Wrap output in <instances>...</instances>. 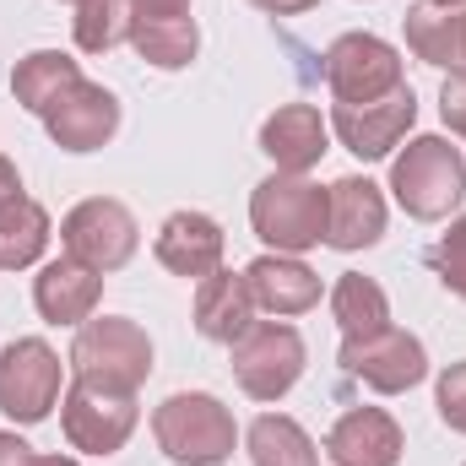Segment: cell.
<instances>
[{
  "label": "cell",
  "instance_id": "obj_1",
  "mask_svg": "<svg viewBox=\"0 0 466 466\" xmlns=\"http://www.w3.org/2000/svg\"><path fill=\"white\" fill-rule=\"evenodd\" d=\"M390 196L418 223L451 218L466 201V157L445 136H412L407 152L390 157Z\"/></svg>",
  "mask_w": 466,
  "mask_h": 466
},
{
  "label": "cell",
  "instance_id": "obj_2",
  "mask_svg": "<svg viewBox=\"0 0 466 466\" xmlns=\"http://www.w3.org/2000/svg\"><path fill=\"white\" fill-rule=\"evenodd\" d=\"M152 434L157 451L179 466H223L238 445V423L233 412L207 396V390H179L152 412Z\"/></svg>",
  "mask_w": 466,
  "mask_h": 466
},
{
  "label": "cell",
  "instance_id": "obj_3",
  "mask_svg": "<svg viewBox=\"0 0 466 466\" xmlns=\"http://www.w3.org/2000/svg\"><path fill=\"white\" fill-rule=\"evenodd\" d=\"M249 228L277 255H304L326 244V190L304 174H271L249 196Z\"/></svg>",
  "mask_w": 466,
  "mask_h": 466
},
{
  "label": "cell",
  "instance_id": "obj_4",
  "mask_svg": "<svg viewBox=\"0 0 466 466\" xmlns=\"http://www.w3.org/2000/svg\"><path fill=\"white\" fill-rule=\"evenodd\" d=\"M71 369H76V380H93L104 390H130L136 396L147 385V374H152V342L125 315H93L87 326H76Z\"/></svg>",
  "mask_w": 466,
  "mask_h": 466
},
{
  "label": "cell",
  "instance_id": "obj_5",
  "mask_svg": "<svg viewBox=\"0 0 466 466\" xmlns=\"http://www.w3.org/2000/svg\"><path fill=\"white\" fill-rule=\"evenodd\" d=\"M228 352H233V380H238V390L255 396V401H282V396L299 385L304 363H309L304 337H299L288 320H255Z\"/></svg>",
  "mask_w": 466,
  "mask_h": 466
},
{
  "label": "cell",
  "instance_id": "obj_6",
  "mask_svg": "<svg viewBox=\"0 0 466 466\" xmlns=\"http://www.w3.org/2000/svg\"><path fill=\"white\" fill-rule=\"evenodd\" d=\"M60 352L44 337H16L0 348V412L11 423H44L60 407Z\"/></svg>",
  "mask_w": 466,
  "mask_h": 466
},
{
  "label": "cell",
  "instance_id": "obj_7",
  "mask_svg": "<svg viewBox=\"0 0 466 466\" xmlns=\"http://www.w3.org/2000/svg\"><path fill=\"white\" fill-rule=\"evenodd\" d=\"M136 396L130 390H104L93 380H71L60 396V429L71 440V451L82 456H115L125 440L136 434Z\"/></svg>",
  "mask_w": 466,
  "mask_h": 466
},
{
  "label": "cell",
  "instance_id": "obj_8",
  "mask_svg": "<svg viewBox=\"0 0 466 466\" xmlns=\"http://www.w3.org/2000/svg\"><path fill=\"white\" fill-rule=\"evenodd\" d=\"M60 244L71 260L93 266V271H119L136 244H141V228L130 218V207L115 201V196H93V201H76L66 218H60Z\"/></svg>",
  "mask_w": 466,
  "mask_h": 466
},
{
  "label": "cell",
  "instance_id": "obj_9",
  "mask_svg": "<svg viewBox=\"0 0 466 466\" xmlns=\"http://www.w3.org/2000/svg\"><path fill=\"white\" fill-rule=\"evenodd\" d=\"M326 87L337 104H374L401 87V49L374 33H342L326 49Z\"/></svg>",
  "mask_w": 466,
  "mask_h": 466
},
{
  "label": "cell",
  "instance_id": "obj_10",
  "mask_svg": "<svg viewBox=\"0 0 466 466\" xmlns=\"http://www.w3.org/2000/svg\"><path fill=\"white\" fill-rule=\"evenodd\" d=\"M342 369L352 380H363L369 390L380 396H401L412 385L429 380V348L412 337V331H374V337H358V342H342Z\"/></svg>",
  "mask_w": 466,
  "mask_h": 466
},
{
  "label": "cell",
  "instance_id": "obj_11",
  "mask_svg": "<svg viewBox=\"0 0 466 466\" xmlns=\"http://www.w3.org/2000/svg\"><path fill=\"white\" fill-rule=\"evenodd\" d=\"M412 125H418V98H412L407 82H401L390 98H374V104H337V109H331V136L348 147L352 157H363V163L390 157Z\"/></svg>",
  "mask_w": 466,
  "mask_h": 466
},
{
  "label": "cell",
  "instance_id": "obj_12",
  "mask_svg": "<svg viewBox=\"0 0 466 466\" xmlns=\"http://www.w3.org/2000/svg\"><path fill=\"white\" fill-rule=\"evenodd\" d=\"M44 130H49V141L60 147V152H98V147H109L119 130V98L109 87H98V82H76L49 115H44Z\"/></svg>",
  "mask_w": 466,
  "mask_h": 466
},
{
  "label": "cell",
  "instance_id": "obj_13",
  "mask_svg": "<svg viewBox=\"0 0 466 466\" xmlns=\"http://www.w3.org/2000/svg\"><path fill=\"white\" fill-rule=\"evenodd\" d=\"M98 299H104V271H93L71 255L38 266V277H33V304L49 326H87L98 315Z\"/></svg>",
  "mask_w": 466,
  "mask_h": 466
},
{
  "label": "cell",
  "instance_id": "obj_14",
  "mask_svg": "<svg viewBox=\"0 0 466 466\" xmlns=\"http://www.w3.org/2000/svg\"><path fill=\"white\" fill-rule=\"evenodd\" d=\"M223 228H218V218H207V212H174L157 238H152V255H157V266L163 271H174V277H185V282H201V277H212L218 266H223Z\"/></svg>",
  "mask_w": 466,
  "mask_h": 466
},
{
  "label": "cell",
  "instance_id": "obj_15",
  "mask_svg": "<svg viewBox=\"0 0 466 466\" xmlns=\"http://www.w3.org/2000/svg\"><path fill=\"white\" fill-rule=\"evenodd\" d=\"M380 233H385V196H380V185L363 179V174L337 179L326 190V244L352 255V249L380 244Z\"/></svg>",
  "mask_w": 466,
  "mask_h": 466
},
{
  "label": "cell",
  "instance_id": "obj_16",
  "mask_svg": "<svg viewBox=\"0 0 466 466\" xmlns=\"http://www.w3.org/2000/svg\"><path fill=\"white\" fill-rule=\"evenodd\" d=\"M260 152L277 163V174H309L331 152V125L315 104H282L260 125Z\"/></svg>",
  "mask_w": 466,
  "mask_h": 466
},
{
  "label": "cell",
  "instance_id": "obj_17",
  "mask_svg": "<svg viewBox=\"0 0 466 466\" xmlns=\"http://www.w3.org/2000/svg\"><path fill=\"white\" fill-rule=\"evenodd\" d=\"M401 451L407 440L385 407H352L326 434V456L337 466H401Z\"/></svg>",
  "mask_w": 466,
  "mask_h": 466
},
{
  "label": "cell",
  "instance_id": "obj_18",
  "mask_svg": "<svg viewBox=\"0 0 466 466\" xmlns=\"http://www.w3.org/2000/svg\"><path fill=\"white\" fill-rule=\"evenodd\" d=\"M244 282H249L255 309H266L277 320H293V315H304V309L320 304V277L299 255H277L271 249V255H260V260L244 266Z\"/></svg>",
  "mask_w": 466,
  "mask_h": 466
},
{
  "label": "cell",
  "instance_id": "obj_19",
  "mask_svg": "<svg viewBox=\"0 0 466 466\" xmlns=\"http://www.w3.org/2000/svg\"><path fill=\"white\" fill-rule=\"evenodd\" d=\"M249 326H255V299H249L244 271L218 266L212 277H201V282H196V331H201L207 342L233 348Z\"/></svg>",
  "mask_w": 466,
  "mask_h": 466
},
{
  "label": "cell",
  "instance_id": "obj_20",
  "mask_svg": "<svg viewBox=\"0 0 466 466\" xmlns=\"http://www.w3.org/2000/svg\"><path fill=\"white\" fill-rule=\"evenodd\" d=\"M76 82H82V66H76L71 55H60V49H33V55L16 60V71H11V98H16L27 115L44 119Z\"/></svg>",
  "mask_w": 466,
  "mask_h": 466
},
{
  "label": "cell",
  "instance_id": "obj_21",
  "mask_svg": "<svg viewBox=\"0 0 466 466\" xmlns=\"http://www.w3.org/2000/svg\"><path fill=\"white\" fill-rule=\"evenodd\" d=\"M125 44L157 71H185L201 49V27L196 16H130Z\"/></svg>",
  "mask_w": 466,
  "mask_h": 466
},
{
  "label": "cell",
  "instance_id": "obj_22",
  "mask_svg": "<svg viewBox=\"0 0 466 466\" xmlns=\"http://www.w3.org/2000/svg\"><path fill=\"white\" fill-rule=\"evenodd\" d=\"M407 49L423 66L461 71V5H429V0H418L407 11Z\"/></svg>",
  "mask_w": 466,
  "mask_h": 466
},
{
  "label": "cell",
  "instance_id": "obj_23",
  "mask_svg": "<svg viewBox=\"0 0 466 466\" xmlns=\"http://www.w3.org/2000/svg\"><path fill=\"white\" fill-rule=\"evenodd\" d=\"M244 451H249V466H320L315 440L288 412H260L244 434Z\"/></svg>",
  "mask_w": 466,
  "mask_h": 466
},
{
  "label": "cell",
  "instance_id": "obj_24",
  "mask_svg": "<svg viewBox=\"0 0 466 466\" xmlns=\"http://www.w3.org/2000/svg\"><path fill=\"white\" fill-rule=\"evenodd\" d=\"M331 315L342 326V342H358V337H374L390 326V299L374 277L363 271H342L337 288H331Z\"/></svg>",
  "mask_w": 466,
  "mask_h": 466
},
{
  "label": "cell",
  "instance_id": "obj_25",
  "mask_svg": "<svg viewBox=\"0 0 466 466\" xmlns=\"http://www.w3.org/2000/svg\"><path fill=\"white\" fill-rule=\"evenodd\" d=\"M49 212L33 196H16L0 207V271H27L49 249Z\"/></svg>",
  "mask_w": 466,
  "mask_h": 466
},
{
  "label": "cell",
  "instance_id": "obj_26",
  "mask_svg": "<svg viewBox=\"0 0 466 466\" xmlns=\"http://www.w3.org/2000/svg\"><path fill=\"white\" fill-rule=\"evenodd\" d=\"M71 33H76L82 55H109L130 33V5L125 0H82L76 16H71Z\"/></svg>",
  "mask_w": 466,
  "mask_h": 466
},
{
  "label": "cell",
  "instance_id": "obj_27",
  "mask_svg": "<svg viewBox=\"0 0 466 466\" xmlns=\"http://www.w3.org/2000/svg\"><path fill=\"white\" fill-rule=\"evenodd\" d=\"M434 271H440V282H445L456 299H466V212L440 233V244H434Z\"/></svg>",
  "mask_w": 466,
  "mask_h": 466
},
{
  "label": "cell",
  "instance_id": "obj_28",
  "mask_svg": "<svg viewBox=\"0 0 466 466\" xmlns=\"http://www.w3.org/2000/svg\"><path fill=\"white\" fill-rule=\"evenodd\" d=\"M434 407H440V418H445L451 434H466V358L440 374V385H434Z\"/></svg>",
  "mask_w": 466,
  "mask_h": 466
},
{
  "label": "cell",
  "instance_id": "obj_29",
  "mask_svg": "<svg viewBox=\"0 0 466 466\" xmlns=\"http://www.w3.org/2000/svg\"><path fill=\"white\" fill-rule=\"evenodd\" d=\"M440 115H445V125H451L456 136H466V76L461 71L445 76V87H440Z\"/></svg>",
  "mask_w": 466,
  "mask_h": 466
},
{
  "label": "cell",
  "instance_id": "obj_30",
  "mask_svg": "<svg viewBox=\"0 0 466 466\" xmlns=\"http://www.w3.org/2000/svg\"><path fill=\"white\" fill-rule=\"evenodd\" d=\"M130 16H190V0H125Z\"/></svg>",
  "mask_w": 466,
  "mask_h": 466
},
{
  "label": "cell",
  "instance_id": "obj_31",
  "mask_svg": "<svg viewBox=\"0 0 466 466\" xmlns=\"http://www.w3.org/2000/svg\"><path fill=\"white\" fill-rule=\"evenodd\" d=\"M0 466H33V445L0 429Z\"/></svg>",
  "mask_w": 466,
  "mask_h": 466
},
{
  "label": "cell",
  "instance_id": "obj_32",
  "mask_svg": "<svg viewBox=\"0 0 466 466\" xmlns=\"http://www.w3.org/2000/svg\"><path fill=\"white\" fill-rule=\"evenodd\" d=\"M16 196H22V174H16V163L0 152V207H5V201H16Z\"/></svg>",
  "mask_w": 466,
  "mask_h": 466
},
{
  "label": "cell",
  "instance_id": "obj_33",
  "mask_svg": "<svg viewBox=\"0 0 466 466\" xmlns=\"http://www.w3.org/2000/svg\"><path fill=\"white\" fill-rule=\"evenodd\" d=\"M249 5H260V11H271V16H299V11H315L320 0H249Z\"/></svg>",
  "mask_w": 466,
  "mask_h": 466
},
{
  "label": "cell",
  "instance_id": "obj_34",
  "mask_svg": "<svg viewBox=\"0 0 466 466\" xmlns=\"http://www.w3.org/2000/svg\"><path fill=\"white\" fill-rule=\"evenodd\" d=\"M33 466H76L71 456H33Z\"/></svg>",
  "mask_w": 466,
  "mask_h": 466
},
{
  "label": "cell",
  "instance_id": "obj_35",
  "mask_svg": "<svg viewBox=\"0 0 466 466\" xmlns=\"http://www.w3.org/2000/svg\"><path fill=\"white\" fill-rule=\"evenodd\" d=\"M461 76H466V5H461Z\"/></svg>",
  "mask_w": 466,
  "mask_h": 466
},
{
  "label": "cell",
  "instance_id": "obj_36",
  "mask_svg": "<svg viewBox=\"0 0 466 466\" xmlns=\"http://www.w3.org/2000/svg\"><path fill=\"white\" fill-rule=\"evenodd\" d=\"M429 5H466V0H429Z\"/></svg>",
  "mask_w": 466,
  "mask_h": 466
},
{
  "label": "cell",
  "instance_id": "obj_37",
  "mask_svg": "<svg viewBox=\"0 0 466 466\" xmlns=\"http://www.w3.org/2000/svg\"><path fill=\"white\" fill-rule=\"evenodd\" d=\"M71 5H82V0H71Z\"/></svg>",
  "mask_w": 466,
  "mask_h": 466
}]
</instances>
